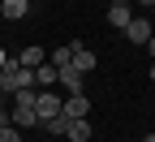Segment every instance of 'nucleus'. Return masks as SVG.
I'll return each mask as SVG.
<instances>
[{"instance_id": "423d86ee", "label": "nucleus", "mask_w": 155, "mask_h": 142, "mask_svg": "<svg viewBox=\"0 0 155 142\" xmlns=\"http://www.w3.org/2000/svg\"><path fill=\"white\" fill-rule=\"evenodd\" d=\"M69 65L82 73V78H86V73H95V52H86L82 43H73V60H69Z\"/></svg>"}, {"instance_id": "a211bd4d", "label": "nucleus", "mask_w": 155, "mask_h": 142, "mask_svg": "<svg viewBox=\"0 0 155 142\" xmlns=\"http://www.w3.org/2000/svg\"><path fill=\"white\" fill-rule=\"evenodd\" d=\"M30 5H43V0H30Z\"/></svg>"}, {"instance_id": "7ed1b4c3", "label": "nucleus", "mask_w": 155, "mask_h": 142, "mask_svg": "<svg viewBox=\"0 0 155 142\" xmlns=\"http://www.w3.org/2000/svg\"><path fill=\"white\" fill-rule=\"evenodd\" d=\"M86 112H91V99L86 95H69L65 104H61V116L65 121H86Z\"/></svg>"}, {"instance_id": "9b49d317", "label": "nucleus", "mask_w": 155, "mask_h": 142, "mask_svg": "<svg viewBox=\"0 0 155 142\" xmlns=\"http://www.w3.org/2000/svg\"><path fill=\"white\" fill-rule=\"evenodd\" d=\"M48 60H52L56 69H61V65H69V60H73V43H61L56 52H48Z\"/></svg>"}, {"instance_id": "20e7f679", "label": "nucleus", "mask_w": 155, "mask_h": 142, "mask_svg": "<svg viewBox=\"0 0 155 142\" xmlns=\"http://www.w3.org/2000/svg\"><path fill=\"white\" fill-rule=\"evenodd\" d=\"M151 35H155V26L147 22V17H134V22L125 26V39H129V43H142V48H147V39H151Z\"/></svg>"}, {"instance_id": "dca6fc26", "label": "nucleus", "mask_w": 155, "mask_h": 142, "mask_svg": "<svg viewBox=\"0 0 155 142\" xmlns=\"http://www.w3.org/2000/svg\"><path fill=\"white\" fill-rule=\"evenodd\" d=\"M147 78H151V82H155V60H151V73H147Z\"/></svg>"}, {"instance_id": "9d476101", "label": "nucleus", "mask_w": 155, "mask_h": 142, "mask_svg": "<svg viewBox=\"0 0 155 142\" xmlns=\"http://www.w3.org/2000/svg\"><path fill=\"white\" fill-rule=\"evenodd\" d=\"M65 138L69 142H91V125H86V121H69V125H65Z\"/></svg>"}, {"instance_id": "0eeeda50", "label": "nucleus", "mask_w": 155, "mask_h": 142, "mask_svg": "<svg viewBox=\"0 0 155 142\" xmlns=\"http://www.w3.org/2000/svg\"><path fill=\"white\" fill-rule=\"evenodd\" d=\"M134 22V13H129V5H116V0H112V5H108V26H116V30H125Z\"/></svg>"}, {"instance_id": "6e6552de", "label": "nucleus", "mask_w": 155, "mask_h": 142, "mask_svg": "<svg viewBox=\"0 0 155 142\" xmlns=\"http://www.w3.org/2000/svg\"><path fill=\"white\" fill-rule=\"evenodd\" d=\"M52 86H56V65L43 60V65L35 69V91H52Z\"/></svg>"}, {"instance_id": "39448f33", "label": "nucleus", "mask_w": 155, "mask_h": 142, "mask_svg": "<svg viewBox=\"0 0 155 142\" xmlns=\"http://www.w3.org/2000/svg\"><path fill=\"white\" fill-rule=\"evenodd\" d=\"M43 60H48V52H43V48H35V43H26L22 52H17V65H22V69H39Z\"/></svg>"}, {"instance_id": "2eb2a0df", "label": "nucleus", "mask_w": 155, "mask_h": 142, "mask_svg": "<svg viewBox=\"0 0 155 142\" xmlns=\"http://www.w3.org/2000/svg\"><path fill=\"white\" fill-rule=\"evenodd\" d=\"M5 60H9V52H5V48H0V65H5Z\"/></svg>"}, {"instance_id": "f257e3e1", "label": "nucleus", "mask_w": 155, "mask_h": 142, "mask_svg": "<svg viewBox=\"0 0 155 142\" xmlns=\"http://www.w3.org/2000/svg\"><path fill=\"white\" fill-rule=\"evenodd\" d=\"M61 104H65V99L56 95V91H35V116H39V121L61 116Z\"/></svg>"}, {"instance_id": "f03ea898", "label": "nucleus", "mask_w": 155, "mask_h": 142, "mask_svg": "<svg viewBox=\"0 0 155 142\" xmlns=\"http://www.w3.org/2000/svg\"><path fill=\"white\" fill-rule=\"evenodd\" d=\"M56 86H65L69 95H86V78L78 73L73 65H61V69H56Z\"/></svg>"}, {"instance_id": "f3484780", "label": "nucleus", "mask_w": 155, "mask_h": 142, "mask_svg": "<svg viewBox=\"0 0 155 142\" xmlns=\"http://www.w3.org/2000/svg\"><path fill=\"white\" fill-rule=\"evenodd\" d=\"M142 142H155V134H147V138H142Z\"/></svg>"}, {"instance_id": "1a4fd4ad", "label": "nucleus", "mask_w": 155, "mask_h": 142, "mask_svg": "<svg viewBox=\"0 0 155 142\" xmlns=\"http://www.w3.org/2000/svg\"><path fill=\"white\" fill-rule=\"evenodd\" d=\"M0 13L9 17V22H17V17L30 13V0H0Z\"/></svg>"}, {"instance_id": "6ab92c4d", "label": "nucleus", "mask_w": 155, "mask_h": 142, "mask_svg": "<svg viewBox=\"0 0 155 142\" xmlns=\"http://www.w3.org/2000/svg\"><path fill=\"white\" fill-rule=\"evenodd\" d=\"M116 5H125V0H116Z\"/></svg>"}, {"instance_id": "4468645a", "label": "nucleus", "mask_w": 155, "mask_h": 142, "mask_svg": "<svg viewBox=\"0 0 155 142\" xmlns=\"http://www.w3.org/2000/svg\"><path fill=\"white\" fill-rule=\"evenodd\" d=\"M138 5H142V9H155V0H138Z\"/></svg>"}, {"instance_id": "f8f14e48", "label": "nucleus", "mask_w": 155, "mask_h": 142, "mask_svg": "<svg viewBox=\"0 0 155 142\" xmlns=\"http://www.w3.org/2000/svg\"><path fill=\"white\" fill-rule=\"evenodd\" d=\"M0 142H26V134L13 129V125H5V129H0Z\"/></svg>"}, {"instance_id": "ddd939ff", "label": "nucleus", "mask_w": 155, "mask_h": 142, "mask_svg": "<svg viewBox=\"0 0 155 142\" xmlns=\"http://www.w3.org/2000/svg\"><path fill=\"white\" fill-rule=\"evenodd\" d=\"M147 52H151V60H155V35H151V39H147Z\"/></svg>"}]
</instances>
